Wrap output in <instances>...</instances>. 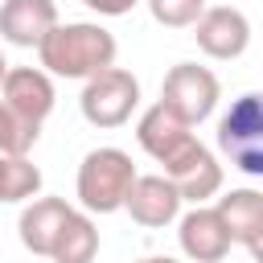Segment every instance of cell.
Instances as JSON below:
<instances>
[{"instance_id": "11", "label": "cell", "mask_w": 263, "mask_h": 263, "mask_svg": "<svg viewBox=\"0 0 263 263\" xmlns=\"http://www.w3.org/2000/svg\"><path fill=\"white\" fill-rule=\"evenodd\" d=\"M226 234L234 247H242L251 259H263V193L242 185V189H230L214 201Z\"/></svg>"}, {"instance_id": "16", "label": "cell", "mask_w": 263, "mask_h": 263, "mask_svg": "<svg viewBox=\"0 0 263 263\" xmlns=\"http://www.w3.org/2000/svg\"><path fill=\"white\" fill-rule=\"evenodd\" d=\"M41 193V168L29 156L0 152V201H29Z\"/></svg>"}, {"instance_id": "8", "label": "cell", "mask_w": 263, "mask_h": 263, "mask_svg": "<svg viewBox=\"0 0 263 263\" xmlns=\"http://www.w3.org/2000/svg\"><path fill=\"white\" fill-rule=\"evenodd\" d=\"M0 103L25 119V123H45L53 103H58V90H53V78L41 70V66H8L4 82H0Z\"/></svg>"}, {"instance_id": "17", "label": "cell", "mask_w": 263, "mask_h": 263, "mask_svg": "<svg viewBox=\"0 0 263 263\" xmlns=\"http://www.w3.org/2000/svg\"><path fill=\"white\" fill-rule=\"evenodd\" d=\"M152 21L164 25V29H189L201 12H205V0H144Z\"/></svg>"}, {"instance_id": "9", "label": "cell", "mask_w": 263, "mask_h": 263, "mask_svg": "<svg viewBox=\"0 0 263 263\" xmlns=\"http://www.w3.org/2000/svg\"><path fill=\"white\" fill-rule=\"evenodd\" d=\"M181 193L173 189V181L164 173H136L127 197H123V210L132 214V222L148 226V230H164L177 222L181 214Z\"/></svg>"}, {"instance_id": "19", "label": "cell", "mask_w": 263, "mask_h": 263, "mask_svg": "<svg viewBox=\"0 0 263 263\" xmlns=\"http://www.w3.org/2000/svg\"><path fill=\"white\" fill-rule=\"evenodd\" d=\"M136 263H181V259H168V255H144V259H136Z\"/></svg>"}, {"instance_id": "21", "label": "cell", "mask_w": 263, "mask_h": 263, "mask_svg": "<svg viewBox=\"0 0 263 263\" xmlns=\"http://www.w3.org/2000/svg\"><path fill=\"white\" fill-rule=\"evenodd\" d=\"M0 119H4V103H0Z\"/></svg>"}, {"instance_id": "20", "label": "cell", "mask_w": 263, "mask_h": 263, "mask_svg": "<svg viewBox=\"0 0 263 263\" xmlns=\"http://www.w3.org/2000/svg\"><path fill=\"white\" fill-rule=\"evenodd\" d=\"M4 74H8V58L0 53V82H4Z\"/></svg>"}, {"instance_id": "2", "label": "cell", "mask_w": 263, "mask_h": 263, "mask_svg": "<svg viewBox=\"0 0 263 263\" xmlns=\"http://www.w3.org/2000/svg\"><path fill=\"white\" fill-rule=\"evenodd\" d=\"M132 181H136V164L123 148H90L78 164L74 193L86 214H115L123 210Z\"/></svg>"}, {"instance_id": "3", "label": "cell", "mask_w": 263, "mask_h": 263, "mask_svg": "<svg viewBox=\"0 0 263 263\" xmlns=\"http://www.w3.org/2000/svg\"><path fill=\"white\" fill-rule=\"evenodd\" d=\"M78 107H82V119L90 127H103V132L123 127L140 111V78L123 66H107V70L82 78Z\"/></svg>"}, {"instance_id": "13", "label": "cell", "mask_w": 263, "mask_h": 263, "mask_svg": "<svg viewBox=\"0 0 263 263\" xmlns=\"http://www.w3.org/2000/svg\"><path fill=\"white\" fill-rule=\"evenodd\" d=\"M189 140H193V127H189L185 119H177L160 99H156L152 107H144L140 119H136V144H140L156 164H164V160H168L173 152H181Z\"/></svg>"}, {"instance_id": "7", "label": "cell", "mask_w": 263, "mask_h": 263, "mask_svg": "<svg viewBox=\"0 0 263 263\" xmlns=\"http://www.w3.org/2000/svg\"><path fill=\"white\" fill-rule=\"evenodd\" d=\"M189 29H193V37H197V49H201L205 58H214V62H234V58H242L247 45H251V21H247V12L234 8V4H214V8H205Z\"/></svg>"}, {"instance_id": "4", "label": "cell", "mask_w": 263, "mask_h": 263, "mask_svg": "<svg viewBox=\"0 0 263 263\" xmlns=\"http://www.w3.org/2000/svg\"><path fill=\"white\" fill-rule=\"evenodd\" d=\"M218 148L247 177H263V103L259 95H238L218 119Z\"/></svg>"}, {"instance_id": "1", "label": "cell", "mask_w": 263, "mask_h": 263, "mask_svg": "<svg viewBox=\"0 0 263 263\" xmlns=\"http://www.w3.org/2000/svg\"><path fill=\"white\" fill-rule=\"evenodd\" d=\"M115 53L119 41L99 21H58L37 45V62L49 78H90L115 66Z\"/></svg>"}, {"instance_id": "14", "label": "cell", "mask_w": 263, "mask_h": 263, "mask_svg": "<svg viewBox=\"0 0 263 263\" xmlns=\"http://www.w3.org/2000/svg\"><path fill=\"white\" fill-rule=\"evenodd\" d=\"M70 210H74V205H70L66 197H29V205H25V210H21V218H16V230H21L25 251H33V255L49 259L53 238H58V230L66 226Z\"/></svg>"}, {"instance_id": "15", "label": "cell", "mask_w": 263, "mask_h": 263, "mask_svg": "<svg viewBox=\"0 0 263 263\" xmlns=\"http://www.w3.org/2000/svg\"><path fill=\"white\" fill-rule=\"evenodd\" d=\"M95 255H99V226H95V218L86 210H70L66 226L53 238L49 259L53 263H95Z\"/></svg>"}, {"instance_id": "10", "label": "cell", "mask_w": 263, "mask_h": 263, "mask_svg": "<svg viewBox=\"0 0 263 263\" xmlns=\"http://www.w3.org/2000/svg\"><path fill=\"white\" fill-rule=\"evenodd\" d=\"M177 242L189 263H222L234 247L214 205H193L177 214Z\"/></svg>"}, {"instance_id": "6", "label": "cell", "mask_w": 263, "mask_h": 263, "mask_svg": "<svg viewBox=\"0 0 263 263\" xmlns=\"http://www.w3.org/2000/svg\"><path fill=\"white\" fill-rule=\"evenodd\" d=\"M160 173L173 181V189L181 193V201H189V205H205L210 197H218L222 193V164H218V156L193 136L181 152H173L164 164H160Z\"/></svg>"}, {"instance_id": "18", "label": "cell", "mask_w": 263, "mask_h": 263, "mask_svg": "<svg viewBox=\"0 0 263 263\" xmlns=\"http://www.w3.org/2000/svg\"><path fill=\"white\" fill-rule=\"evenodd\" d=\"M78 4H86V8L99 12V16H127L140 0H78Z\"/></svg>"}, {"instance_id": "5", "label": "cell", "mask_w": 263, "mask_h": 263, "mask_svg": "<svg viewBox=\"0 0 263 263\" xmlns=\"http://www.w3.org/2000/svg\"><path fill=\"white\" fill-rule=\"evenodd\" d=\"M218 99H222L218 74L210 66H197V62H177L164 74V82H160V103L177 119H185L189 127H197L201 119H210L214 107H218Z\"/></svg>"}, {"instance_id": "12", "label": "cell", "mask_w": 263, "mask_h": 263, "mask_svg": "<svg viewBox=\"0 0 263 263\" xmlns=\"http://www.w3.org/2000/svg\"><path fill=\"white\" fill-rule=\"evenodd\" d=\"M53 25H58L53 0H0V37L8 45L37 49Z\"/></svg>"}]
</instances>
